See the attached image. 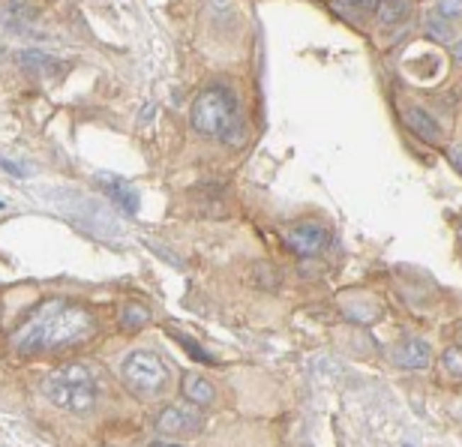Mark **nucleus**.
<instances>
[{"mask_svg": "<svg viewBox=\"0 0 462 447\" xmlns=\"http://www.w3.org/2000/svg\"><path fill=\"white\" fill-rule=\"evenodd\" d=\"M43 397L57 405V408H67V412H91L96 405V375L91 366H81V363H69V366H60L55 369L51 375L43 378Z\"/></svg>", "mask_w": 462, "mask_h": 447, "instance_id": "7ed1b4c3", "label": "nucleus"}, {"mask_svg": "<svg viewBox=\"0 0 462 447\" xmlns=\"http://www.w3.org/2000/svg\"><path fill=\"white\" fill-rule=\"evenodd\" d=\"M441 361H444V369L451 373V378H459L462 375V351L459 346H451L444 354H441Z\"/></svg>", "mask_w": 462, "mask_h": 447, "instance_id": "a211bd4d", "label": "nucleus"}, {"mask_svg": "<svg viewBox=\"0 0 462 447\" xmlns=\"http://www.w3.org/2000/svg\"><path fill=\"white\" fill-rule=\"evenodd\" d=\"M393 363L400 369H408V373H417V369H427L432 363V351L423 339H405L393 349Z\"/></svg>", "mask_w": 462, "mask_h": 447, "instance_id": "9d476101", "label": "nucleus"}, {"mask_svg": "<svg viewBox=\"0 0 462 447\" xmlns=\"http://www.w3.org/2000/svg\"><path fill=\"white\" fill-rule=\"evenodd\" d=\"M94 334V318L81 306H72L63 298H51L33 310V315L12 334L18 354H43L69 349Z\"/></svg>", "mask_w": 462, "mask_h": 447, "instance_id": "f257e3e1", "label": "nucleus"}, {"mask_svg": "<svg viewBox=\"0 0 462 447\" xmlns=\"http://www.w3.org/2000/svg\"><path fill=\"white\" fill-rule=\"evenodd\" d=\"M96 183H99L102 193H106V198L118 204L123 213H130V216L138 213L141 198H138L135 189L123 181V177H118V174H96Z\"/></svg>", "mask_w": 462, "mask_h": 447, "instance_id": "6e6552de", "label": "nucleus"}, {"mask_svg": "<svg viewBox=\"0 0 462 447\" xmlns=\"http://www.w3.org/2000/svg\"><path fill=\"white\" fill-rule=\"evenodd\" d=\"M249 283L261 291H276L282 285V273L271 261H255V264H249Z\"/></svg>", "mask_w": 462, "mask_h": 447, "instance_id": "ddd939ff", "label": "nucleus"}, {"mask_svg": "<svg viewBox=\"0 0 462 447\" xmlns=\"http://www.w3.org/2000/svg\"><path fill=\"white\" fill-rule=\"evenodd\" d=\"M402 120H405L408 130H412V132L420 138V142H427V145H441V142H444L441 123L435 120L427 108H420V106H405V108H402Z\"/></svg>", "mask_w": 462, "mask_h": 447, "instance_id": "1a4fd4ad", "label": "nucleus"}, {"mask_svg": "<svg viewBox=\"0 0 462 447\" xmlns=\"http://www.w3.org/2000/svg\"><path fill=\"white\" fill-rule=\"evenodd\" d=\"M210 6H216V9H228V6H231V0H210Z\"/></svg>", "mask_w": 462, "mask_h": 447, "instance_id": "b1692460", "label": "nucleus"}, {"mask_svg": "<svg viewBox=\"0 0 462 447\" xmlns=\"http://www.w3.org/2000/svg\"><path fill=\"white\" fill-rule=\"evenodd\" d=\"M147 322H150V310H147V306H141L138 300H130V303H126L123 310H120V327L130 330V334L141 330Z\"/></svg>", "mask_w": 462, "mask_h": 447, "instance_id": "2eb2a0df", "label": "nucleus"}, {"mask_svg": "<svg viewBox=\"0 0 462 447\" xmlns=\"http://www.w3.org/2000/svg\"><path fill=\"white\" fill-rule=\"evenodd\" d=\"M376 16L384 28H396L412 16V4L408 0H376Z\"/></svg>", "mask_w": 462, "mask_h": 447, "instance_id": "f8f14e48", "label": "nucleus"}, {"mask_svg": "<svg viewBox=\"0 0 462 447\" xmlns=\"http://www.w3.org/2000/svg\"><path fill=\"white\" fill-rule=\"evenodd\" d=\"M6 55V48H4V43H0V57H4Z\"/></svg>", "mask_w": 462, "mask_h": 447, "instance_id": "a878e982", "label": "nucleus"}, {"mask_svg": "<svg viewBox=\"0 0 462 447\" xmlns=\"http://www.w3.org/2000/svg\"><path fill=\"white\" fill-rule=\"evenodd\" d=\"M0 210H4V201H0Z\"/></svg>", "mask_w": 462, "mask_h": 447, "instance_id": "cd10ccee", "label": "nucleus"}, {"mask_svg": "<svg viewBox=\"0 0 462 447\" xmlns=\"http://www.w3.org/2000/svg\"><path fill=\"white\" fill-rule=\"evenodd\" d=\"M0 28L9 30V33H28L30 30V12L24 9V4L0 6Z\"/></svg>", "mask_w": 462, "mask_h": 447, "instance_id": "4468645a", "label": "nucleus"}, {"mask_svg": "<svg viewBox=\"0 0 462 447\" xmlns=\"http://www.w3.org/2000/svg\"><path fill=\"white\" fill-rule=\"evenodd\" d=\"M0 169H4L6 174H12L16 181H28V177H30V169H28V165H21V162H16V159H6V157H0Z\"/></svg>", "mask_w": 462, "mask_h": 447, "instance_id": "412c9836", "label": "nucleus"}, {"mask_svg": "<svg viewBox=\"0 0 462 447\" xmlns=\"http://www.w3.org/2000/svg\"><path fill=\"white\" fill-rule=\"evenodd\" d=\"M447 157H451V162H453V169L459 171V150H456V147H451V153H447Z\"/></svg>", "mask_w": 462, "mask_h": 447, "instance_id": "5701e85b", "label": "nucleus"}, {"mask_svg": "<svg viewBox=\"0 0 462 447\" xmlns=\"http://www.w3.org/2000/svg\"><path fill=\"white\" fill-rule=\"evenodd\" d=\"M157 429L165 436H184V432H198L201 429V414L196 408L186 405H165L157 417Z\"/></svg>", "mask_w": 462, "mask_h": 447, "instance_id": "423d86ee", "label": "nucleus"}, {"mask_svg": "<svg viewBox=\"0 0 462 447\" xmlns=\"http://www.w3.org/2000/svg\"><path fill=\"white\" fill-rule=\"evenodd\" d=\"M405 447H412V444H405Z\"/></svg>", "mask_w": 462, "mask_h": 447, "instance_id": "c85d7f7f", "label": "nucleus"}, {"mask_svg": "<svg viewBox=\"0 0 462 447\" xmlns=\"http://www.w3.org/2000/svg\"><path fill=\"white\" fill-rule=\"evenodd\" d=\"M120 378L133 393L153 397V393H159L165 385H169V366H165V361L159 354L138 349V351H130L120 361Z\"/></svg>", "mask_w": 462, "mask_h": 447, "instance_id": "20e7f679", "label": "nucleus"}, {"mask_svg": "<svg viewBox=\"0 0 462 447\" xmlns=\"http://www.w3.org/2000/svg\"><path fill=\"white\" fill-rule=\"evenodd\" d=\"M189 123L201 138H213V142H222L231 147H240L243 138H247L243 106L237 94L222 81L208 84L196 96L189 108Z\"/></svg>", "mask_w": 462, "mask_h": 447, "instance_id": "f03ea898", "label": "nucleus"}, {"mask_svg": "<svg viewBox=\"0 0 462 447\" xmlns=\"http://www.w3.org/2000/svg\"><path fill=\"white\" fill-rule=\"evenodd\" d=\"M286 247L300 259H312L327 247V228L322 222H300L286 234Z\"/></svg>", "mask_w": 462, "mask_h": 447, "instance_id": "39448f33", "label": "nucleus"}, {"mask_svg": "<svg viewBox=\"0 0 462 447\" xmlns=\"http://www.w3.org/2000/svg\"><path fill=\"white\" fill-rule=\"evenodd\" d=\"M150 447H184V444H174V441H153Z\"/></svg>", "mask_w": 462, "mask_h": 447, "instance_id": "393cba45", "label": "nucleus"}, {"mask_svg": "<svg viewBox=\"0 0 462 447\" xmlns=\"http://www.w3.org/2000/svg\"><path fill=\"white\" fill-rule=\"evenodd\" d=\"M427 33L432 36V40H441V43H453L456 36V28L451 21H444L441 16H435V12H429L427 16Z\"/></svg>", "mask_w": 462, "mask_h": 447, "instance_id": "f3484780", "label": "nucleus"}, {"mask_svg": "<svg viewBox=\"0 0 462 447\" xmlns=\"http://www.w3.org/2000/svg\"><path fill=\"white\" fill-rule=\"evenodd\" d=\"M9 4H24V0H9Z\"/></svg>", "mask_w": 462, "mask_h": 447, "instance_id": "bb28decb", "label": "nucleus"}, {"mask_svg": "<svg viewBox=\"0 0 462 447\" xmlns=\"http://www.w3.org/2000/svg\"><path fill=\"white\" fill-rule=\"evenodd\" d=\"M459 9H462V4L459 0H439V4H435V16H441L444 21H451V24H456L459 21Z\"/></svg>", "mask_w": 462, "mask_h": 447, "instance_id": "6ab92c4d", "label": "nucleus"}, {"mask_svg": "<svg viewBox=\"0 0 462 447\" xmlns=\"http://www.w3.org/2000/svg\"><path fill=\"white\" fill-rule=\"evenodd\" d=\"M330 6L337 9L339 16L357 21V18L369 16V12H376V0H330Z\"/></svg>", "mask_w": 462, "mask_h": 447, "instance_id": "dca6fc26", "label": "nucleus"}, {"mask_svg": "<svg viewBox=\"0 0 462 447\" xmlns=\"http://www.w3.org/2000/svg\"><path fill=\"white\" fill-rule=\"evenodd\" d=\"M16 60H18V67H21L24 72L36 75V79H45V81L60 79V75L67 72V67H63L57 57L45 55V51H40V48H21L18 55H16Z\"/></svg>", "mask_w": 462, "mask_h": 447, "instance_id": "0eeeda50", "label": "nucleus"}, {"mask_svg": "<svg viewBox=\"0 0 462 447\" xmlns=\"http://www.w3.org/2000/svg\"><path fill=\"white\" fill-rule=\"evenodd\" d=\"M174 339L181 342V346H184V349H186L192 357H196V361H204V363H213V361H216L213 354H208L204 349H198V342H196V339H189V336H184V334H174Z\"/></svg>", "mask_w": 462, "mask_h": 447, "instance_id": "aec40b11", "label": "nucleus"}, {"mask_svg": "<svg viewBox=\"0 0 462 447\" xmlns=\"http://www.w3.org/2000/svg\"><path fill=\"white\" fill-rule=\"evenodd\" d=\"M184 397H186L192 405H198V408H201V405H213L216 387H213L201 373H186V375H184Z\"/></svg>", "mask_w": 462, "mask_h": 447, "instance_id": "9b49d317", "label": "nucleus"}, {"mask_svg": "<svg viewBox=\"0 0 462 447\" xmlns=\"http://www.w3.org/2000/svg\"><path fill=\"white\" fill-rule=\"evenodd\" d=\"M150 249L157 252L159 259H165V261H169V264H174V267H184V261L177 259V255H169V252H165V247H159V244H150Z\"/></svg>", "mask_w": 462, "mask_h": 447, "instance_id": "4be33fe9", "label": "nucleus"}]
</instances>
